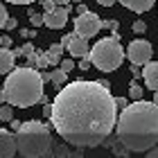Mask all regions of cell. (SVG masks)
Instances as JSON below:
<instances>
[{
  "mask_svg": "<svg viewBox=\"0 0 158 158\" xmlns=\"http://www.w3.org/2000/svg\"><path fill=\"white\" fill-rule=\"evenodd\" d=\"M52 127L77 149L97 147L109 138L118 122V106L109 81L63 84L52 102Z\"/></svg>",
  "mask_w": 158,
  "mask_h": 158,
  "instance_id": "obj_1",
  "label": "cell"
},
{
  "mask_svg": "<svg viewBox=\"0 0 158 158\" xmlns=\"http://www.w3.org/2000/svg\"><path fill=\"white\" fill-rule=\"evenodd\" d=\"M115 133L127 152H149L158 145V106L147 99L127 104L115 122Z\"/></svg>",
  "mask_w": 158,
  "mask_h": 158,
  "instance_id": "obj_2",
  "label": "cell"
},
{
  "mask_svg": "<svg viewBox=\"0 0 158 158\" xmlns=\"http://www.w3.org/2000/svg\"><path fill=\"white\" fill-rule=\"evenodd\" d=\"M43 77L36 68L23 66V68H14L5 79L2 93H5V102L18 109H30L36 102H45L43 97Z\"/></svg>",
  "mask_w": 158,
  "mask_h": 158,
  "instance_id": "obj_3",
  "label": "cell"
},
{
  "mask_svg": "<svg viewBox=\"0 0 158 158\" xmlns=\"http://www.w3.org/2000/svg\"><path fill=\"white\" fill-rule=\"evenodd\" d=\"M52 149V133L41 120L20 122L16 129V152L23 158H43Z\"/></svg>",
  "mask_w": 158,
  "mask_h": 158,
  "instance_id": "obj_4",
  "label": "cell"
},
{
  "mask_svg": "<svg viewBox=\"0 0 158 158\" xmlns=\"http://www.w3.org/2000/svg\"><path fill=\"white\" fill-rule=\"evenodd\" d=\"M88 59L97 70L113 73V70H118L122 66V61H124V50H122L118 39H113V36L102 39L88 50Z\"/></svg>",
  "mask_w": 158,
  "mask_h": 158,
  "instance_id": "obj_5",
  "label": "cell"
},
{
  "mask_svg": "<svg viewBox=\"0 0 158 158\" xmlns=\"http://www.w3.org/2000/svg\"><path fill=\"white\" fill-rule=\"evenodd\" d=\"M102 30V20H99L97 14L93 11H84L75 18V34L84 39H93L95 34Z\"/></svg>",
  "mask_w": 158,
  "mask_h": 158,
  "instance_id": "obj_6",
  "label": "cell"
},
{
  "mask_svg": "<svg viewBox=\"0 0 158 158\" xmlns=\"http://www.w3.org/2000/svg\"><path fill=\"white\" fill-rule=\"evenodd\" d=\"M152 52H154L152 43L145 41V39L131 41V43H129V48L124 50V54L129 56V61H131L133 66H145L147 61H152Z\"/></svg>",
  "mask_w": 158,
  "mask_h": 158,
  "instance_id": "obj_7",
  "label": "cell"
},
{
  "mask_svg": "<svg viewBox=\"0 0 158 158\" xmlns=\"http://www.w3.org/2000/svg\"><path fill=\"white\" fill-rule=\"evenodd\" d=\"M61 45L68 50L70 56H75V59H81V56H88V39L84 36H77V34H66V36L61 39Z\"/></svg>",
  "mask_w": 158,
  "mask_h": 158,
  "instance_id": "obj_8",
  "label": "cell"
},
{
  "mask_svg": "<svg viewBox=\"0 0 158 158\" xmlns=\"http://www.w3.org/2000/svg\"><path fill=\"white\" fill-rule=\"evenodd\" d=\"M68 16H70V7L66 5H56V7H52L50 11H45L43 14V25L45 27H50V30H61L63 25L68 23Z\"/></svg>",
  "mask_w": 158,
  "mask_h": 158,
  "instance_id": "obj_9",
  "label": "cell"
},
{
  "mask_svg": "<svg viewBox=\"0 0 158 158\" xmlns=\"http://www.w3.org/2000/svg\"><path fill=\"white\" fill-rule=\"evenodd\" d=\"M16 156V133L0 129V158H14Z\"/></svg>",
  "mask_w": 158,
  "mask_h": 158,
  "instance_id": "obj_10",
  "label": "cell"
},
{
  "mask_svg": "<svg viewBox=\"0 0 158 158\" xmlns=\"http://www.w3.org/2000/svg\"><path fill=\"white\" fill-rule=\"evenodd\" d=\"M142 79L149 90H158V61H147L142 70Z\"/></svg>",
  "mask_w": 158,
  "mask_h": 158,
  "instance_id": "obj_11",
  "label": "cell"
},
{
  "mask_svg": "<svg viewBox=\"0 0 158 158\" xmlns=\"http://www.w3.org/2000/svg\"><path fill=\"white\" fill-rule=\"evenodd\" d=\"M14 61H16L14 50L0 45V75H9L11 70H14Z\"/></svg>",
  "mask_w": 158,
  "mask_h": 158,
  "instance_id": "obj_12",
  "label": "cell"
},
{
  "mask_svg": "<svg viewBox=\"0 0 158 158\" xmlns=\"http://www.w3.org/2000/svg\"><path fill=\"white\" fill-rule=\"evenodd\" d=\"M118 2H122V7H127V9H131L135 14H145L154 7L156 0H118Z\"/></svg>",
  "mask_w": 158,
  "mask_h": 158,
  "instance_id": "obj_13",
  "label": "cell"
},
{
  "mask_svg": "<svg viewBox=\"0 0 158 158\" xmlns=\"http://www.w3.org/2000/svg\"><path fill=\"white\" fill-rule=\"evenodd\" d=\"M63 50H66V48H63L61 43H52V45L48 48L45 56H48V63H50V66H56V63L61 61V54H63Z\"/></svg>",
  "mask_w": 158,
  "mask_h": 158,
  "instance_id": "obj_14",
  "label": "cell"
},
{
  "mask_svg": "<svg viewBox=\"0 0 158 158\" xmlns=\"http://www.w3.org/2000/svg\"><path fill=\"white\" fill-rule=\"evenodd\" d=\"M50 81H52L56 88H61V86L68 81V73H63L61 68L59 70H50Z\"/></svg>",
  "mask_w": 158,
  "mask_h": 158,
  "instance_id": "obj_15",
  "label": "cell"
},
{
  "mask_svg": "<svg viewBox=\"0 0 158 158\" xmlns=\"http://www.w3.org/2000/svg\"><path fill=\"white\" fill-rule=\"evenodd\" d=\"M11 118H14L11 104H0V120L2 122H11Z\"/></svg>",
  "mask_w": 158,
  "mask_h": 158,
  "instance_id": "obj_16",
  "label": "cell"
},
{
  "mask_svg": "<svg viewBox=\"0 0 158 158\" xmlns=\"http://www.w3.org/2000/svg\"><path fill=\"white\" fill-rule=\"evenodd\" d=\"M32 52H34V45H32V43H23L18 50H14V54H16V56H27V54H32Z\"/></svg>",
  "mask_w": 158,
  "mask_h": 158,
  "instance_id": "obj_17",
  "label": "cell"
},
{
  "mask_svg": "<svg viewBox=\"0 0 158 158\" xmlns=\"http://www.w3.org/2000/svg\"><path fill=\"white\" fill-rule=\"evenodd\" d=\"M129 95H131V99H133V102H135V99H142V88H140V86L133 81L131 86H129Z\"/></svg>",
  "mask_w": 158,
  "mask_h": 158,
  "instance_id": "obj_18",
  "label": "cell"
},
{
  "mask_svg": "<svg viewBox=\"0 0 158 158\" xmlns=\"http://www.w3.org/2000/svg\"><path fill=\"white\" fill-rule=\"evenodd\" d=\"M59 68L63 70V73H73V70H75V61L73 59H61L59 61Z\"/></svg>",
  "mask_w": 158,
  "mask_h": 158,
  "instance_id": "obj_19",
  "label": "cell"
},
{
  "mask_svg": "<svg viewBox=\"0 0 158 158\" xmlns=\"http://www.w3.org/2000/svg\"><path fill=\"white\" fill-rule=\"evenodd\" d=\"M52 154H54V158H68L70 149H68V145H59V147H56Z\"/></svg>",
  "mask_w": 158,
  "mask_h": 158,
  "instance_id": "obj_20",
  "label": "cell"
},
{
  "mask_svg": "<svg viewBox=\"0 0 158 158\" xmlns=\"http://www.w3.org/2000/svg\"><path fill=\"white\" fill-rule=\"evenodd\" d=\"M30 23H32V27H41V25H43V14L32 11V14H30Z\"/></svg>",
  "mask_w": 158,
  "mask_h": 158,
  "instance_id": "obj_21",
  "label": "cell"
},
{
  "mask_svg": "<svg viewBox=\"0 0 158 158\" xmlns=\"http://www.w3.org/2000/svg\"><path fill=\"white\" fill-rule=\"evenodd\" d=\"M7 18H9V14H7V9H5V5L0 2V30L5 27V23H7Z\"/></svg>",
  "mask_w": 158,
  "mask_h": 158,
  "instance_id": "obj_22",
  "label": "cell"
},
{
  "mask_svg": "<svg viewBox=\"0 0 158 158\" xmlns=\"http://www.w3.org/2000/svg\"><path fill=\"white\" fill-rule=\"evenodd\" d=\"M145 30H147V25L142 23V20H135V23H133V32H135V34H142Z\"/></svg>",
  "mask_w": 158,
  "mask_h": 158,
  "instance_id": "obj_23",
  "label": "cell"
},
{
  "mask_svg": "<svg viewBox=\"0 0 158 158\" xmlns=\"http://www.w3.org/2000/svg\"><path fill=\"white\" fill-rule=\"evenodd\" d=\"M16 25H18V23H16V18H11V16H9V18H7V23H5V30H16Z\"/></svg>",
  "mask_w": 158,
  "mask_h": 158,
  "instance_id": "obj_24",
  "label": "cell"
},
{
  "mask_svg": "<svg viewBox=\"0 0 158 158\" xmlns=\"http://www.w3.org/2000/svg\"><path fill=\"white\" fill-rule=\"evenodd\" d=\"M88 66H90V59H88V56H81V61H79V70H88Z\"/></svg>",
  "mask_w": 158,
  "mask_h": 158,
  "instance_id": "obj_25",
  "label": "cell"
},
{
  "mask_svg": "<svg viewBox=\"0 0 158 158\" xmlns=\"http://www.w3.org/2000/svg\"><path fill=\"white\" fill-rule=\"evenodd\" d=\"M5 2H11V5H32L36 0H5Z\"/></svg>",
  "mask_w": 158,
  "mask_h": 158,
  "instance_id": "obj_26",
  "label": "cell"
},
{
  "mask_svg": "<svg viewBox=\"0 0 158 158\" xmlns=\"http://www.w3.org/2000/svg\"><path fill=\"white\" fill-rule=\"evenodd\" d=\"M34 34H36L34 30H20V36H23V39H32Z\"/></svg>",
  "mask_w": 158,
  "mask_h": 158,
  "instance_id": "obj_27",
  "label": "cell"
},
{
  "mask_svg": "<svg viewBox=\"0 0 158 158\" xmlns=\"http://www.w3.org/2000/svg\"><path fill=\"white\" fill-rule=\"evenodd\" d=\"M113 99H115V106H118V109H124V106H127V99H124V97H113Z\"/></svg>",
  "mask_w": 158,
  "mask_h": 158,
  "instance_id": "obj_28",
  "label": "cell"
},
{
  "mask_svg": "<svg viewBox=\"0 0 158 158\" xmlns=\"http://www.w3.org/2000/svg\"><path fill=\"white\" fill-rule=\"evenodd\" d=\"M118 0H97V5H102V7H113Z\"/></svg>",
  "mask_w": 158,
  "mask_h": 158,
  "instance_id": "obj_29",
  "label": "cell"
},
{
  "mask_svg": "<svg viewBox=\"0 0 158 158\" xmlns=\"http://www.w3.org/2000/svg\"><path fill=\"white\" fill-rule=\"evenodd\" d=\"M147 158H158V147H152V149H149Z\"/></svg>",
  "mask_w": 158,
  "mask_h": 158,
  "instance_id": "obj_30",
  "label": "cell"
},
{
  "mask_svg": "<svg viewBox=\"0 0 158 158\" xmlns=\"http://www.w3.org/2000/svg\"><path fill=\"white\" fill-rule=\"evenodd\" d=\"M43 115H45V118H50V115H52V104H48L45 109H43Z\"/></svg>",
  "mask_w": 158,
  "mask_h": 158,
  "instance_id": "obj_31",
  "label": "cell"
},
{
  "mask_svg": "<svg viewBox=\"0 0 158 158\" xmlns=\"http://www.w3.org/2000/svg\"><path fill=\"white\" fill-rule=\"evenodd\" d=\"M68 158H84V156H81V152L77 149V152H70V154H68Z\"/></svg>",
  "mask_w": 158,
  "mask_h": 158,
  "instance_id": "obj_32",
  "label": "cell"
},
{
  "mask_svg": "<svg viewBox=\"0 0 158 158\" xmlns=\"http://www.w3.org/2000/svg\"><path fill=\"white\" fill-rule=\"evenodd\" d=\"M84 11H88V7L86 5H77V14H84Z\"/></svg>",
  "mask_w": 158,
  "mask_h": 158,
  "instance_id": "obj_33",
  "label": "cell"
},
{
  "mask_svg": "<svg viewBox=\"0 0 158 158\" xmlns=\"http://www.w3.org/2000/svg\"><path fill=\"white\" fill-rule=\"evenodd\" d=\"M2 45L9 48V45H11V39H9V36H2Z\"/></svg>",
  "mask_w": 158,
  "mask_h": 158,
  "instance_id": "obj_34",
  "label": "cell"
},
{
  "mask_svg": "<svg viewBox=\"0 0 158 158\" xmlns=\"http://www.w3.org/2000/svg\"><path fill=\"white\" fill-rule=\"evenodd\" d=\"M52 2H54V5H63V7H66L68 2H73V0H52Z\"/></svg>",
  "mask_w": 158,
  "mask_h": 158,
  "instance_id": "obj_35",
  "label": "cell"
},
{
  "mask_svg": "<svg viewBox=\"0 0 158 158\" xmlns=\"http://www.w3.org/2000/svg\"><path fill=\"white\" fill-rule=\"evenodd\" d=\"M18 127H20V122H18V120H14V118H11V129H14V131H16V129H18Z\"/></svg>",
  "mask_w": 158,
  "mask_h": 158,
  "instance_id": "obj_36",
  "label": "cell"
},
{
  "mask_svg": "<svg viewBox=\"0 0 158 158\" xmlns=\"http://www.w3.org/2000/svg\"><path fill=\"white\" fill-rule=\"evenodd\" d=\"M0 104H5V93H2V88H0Z\"/></svg>",
  "mask_w": 158,
  "mask_h": 158,
  "instance_id": "obj_37",
  "label": "cell"
},
{
  "mask_svg": "<svg viewBox=\"0 0 158 158\" xmlns=\"http://www.w3.org/2000/svg\"><path fill=\"white\" fill-rule=\"evenodd\" d=\"M154 104L158 106V90H154Z\"/></svg>",
  "mask_w": 158,
  "mask_h": 158,
  "instance_id": "obj_38",
  "label": "cell"
},
{
  "mask_svg": "<svg viewBox=\"0 0 158 158\" xmlns=\"http://www.w3.org/2000/svg\"><path fill=\"white\" fill-rule=\"evenodd\" d=\"M0 45H2V36H0Z\"/></svg>",
  "mask_w": 158,
  "mask_h": 158,
  "instance_id": "obj_39",
  "label": "cell"
}]
</instances>
